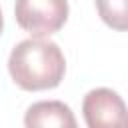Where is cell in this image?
<instances>
[{
  "label": "cell",
  "instance_id": "6da1fadb",
  "mask_svg": "<svg viewBox=\"0 0 128 128\" xmlns=\"http://www.w3.org/2000/svg\"><path fill=\"white\" fill-rule=\"evenodd\" d=\"M8 70L20 88L48 90L62 82L66 60L56 42L44 38H28L12 48Z\"/></svg>",
  "mask_w": 128,
  "mask_h": 128
},
{
  "label": "cell",
  "instance_id": "7a4b0ae2",
  "mask_svg": "<svg viewBox=\"0 0 128 128\" xmlns=\"http://www.w3.org/2000/svg\"><path fill=\"white\" fill-rule=\"evenodd\" d=\"M16 22L22 30L34 38L50 36L58 32L68 18L66 0H16L14 6Z\"/></svg>",
  "mask_w": 128,
  "mask_h": 128
},
{
  "label": "cell",
  "instance_id": "3957f363",
  "mask_svg": "<svg viewBox=\"0 0 128 128\" xmlns=\"http://www.w3.org/2000/svg\"><path fill=\"white\" fill-rule=\"evenodd\" d=\"M82 114L88 128H128L124 100L110 88H94L84 96Z\"/></svg>",
  "mask_w": 128,
  "mask_h": 128
},
{
  "label": "cell",
  "instance_id": "277c9868",
  "mask_svg": "<svg viewBox=\"0 0 128 128\" xmlns=\"http://www.w3.org/2000/svg\"><path fill=\"white\" fill-rule=\"evenodd\" d=\"M24 128H78V124L68 104L60 100H42L26 110Z\"/></svg>",
  "mask_w": 128,
  "mask_h": 128
},
{
  "label": "cell",
  "instance_id": "5b68a950",
  "mask_svg": "<svg viewBox=\"0 0 128 128\" xmlns=\"http://www.w3.org/2000/svg\"><path fill=\"white\" fill-rule=\"evenodd\" d=\"M96 8L100 18L112 26L114 30H126L128 26V10L126 0H96Z\"/></svg>",
  "mask_w": 128,
  "mask_h": 128
},
{
  "label": "cell",
  "instance_id": "8992f818",
  "mask_svg": "<svg viewBox=\"0 0 128 128\" xmlns=\"http://www.w3.org/2000/svg\"><path fill=\"white\" fill-rule=\"evenodd\" d=\"M2 28H4V18H2V12H0V34H2Z\"/></svg>",
  "mask_w": 128,
  "mask_h": 128
}]
</instances>
